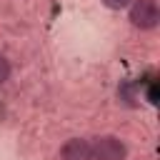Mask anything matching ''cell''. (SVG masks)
Segmentation results:
<instances>
[{
  "instance_id": "cell-1",
  "label": "cell",
  "mask_w": 160,
  "mask_h": 160,
  "mask_svg": "<svg viewBox=\"0 0 160 160\" xmlns=\"http://www.w3.org/2000/svg\"><path fill=\"white\" fill-rule=\"evenodd\" d=\"M158 20H160V10H158L155 0H132V5H130V22L135 28L150 30V28L158 25Z\"/></svg>"
},
{
  "instance_id": "cell-2",
  "label": "cell",
  "mask_w": 160,
  "mask_h": 160,
  "mask_svg": "<svg viewBox=\"0 0 160 160\" xmlns=\"http://www.w3.org/2000/svg\"><path fill=\"white\" fill-rule=\"evenodd\" d=\"M90 148H92V160H125L128 155L125 145L115 135H100Z\"/></svg>"
},
{
  "instance_id": "cell-3",
  "label": "cell",
  "mask_w": 160,
  "mask_h": 160,
  "mask_svg": "<svg viewBox=\"0 0 160 160\" xmlns=\"http://www.w3.org/2000/svg\"><path fill=\"white\" fill-rule=\"evenodd\" d=\"M62 160H92V148L82 138H72L62 145Z\"/></svg>"
},
{
  "instance_id": "cell-4",
  "label": "cell",
  "mask_w": 160,
  "mask_h": 160,
  "mask_svg": "<svg viewBox=\"0 0 160 160\" xmlns=\"http://www.w3.org/2000/svg\"><path fill=\"white\" fill-rule=\"evenodd\" d=\"M118 95H120V100H122V102L132 105V102H135V85H132V82H120Z\"/></svg>"
},
{
  "instance_id": "cell-5",
  "label": "cell",
  "mask_w": 160,
  "mask_h": 160,
  "mask_svg": "<svg viewBox=\"0 0 160 160\" xmlns=\"http://www.w3.org/2000/svg\"><path fill=\"white\" fill-rule=\"evenodd\" d=\"M8 78H10V62L0 55V82H5Z\"/></svg>"
},
{
  "instance_id": "cell-6",
  "label": "cell",
  "mask_w": 160,
  "mask_h": 160,
  "mask_svg": "<svg viewBox=\"0 0 160 160\" xmlns=\"http://www.w3.org/2000/svg\"><path fill=\"white\" fill-rule=\"evenodd\" d=\"M108 8H112V10H120V8H128L132 0H102Z\"/></svg>"
},
{
  "instance_id": "cell-7",
  "label": "cell",
  "mask_w": 160,
  "mask_h": 160,
  "mask_svg": "<svg viewBox=\"0 0 160 160\" xmlns=\"http://www.w3.org/2000/svg\"><path fill=\"white\" fill-rule=\"evenodd\" d=\"M148 102H152V105L158 102V85H155V82L148 85Z\"/></svg>"
}]
</instances>
